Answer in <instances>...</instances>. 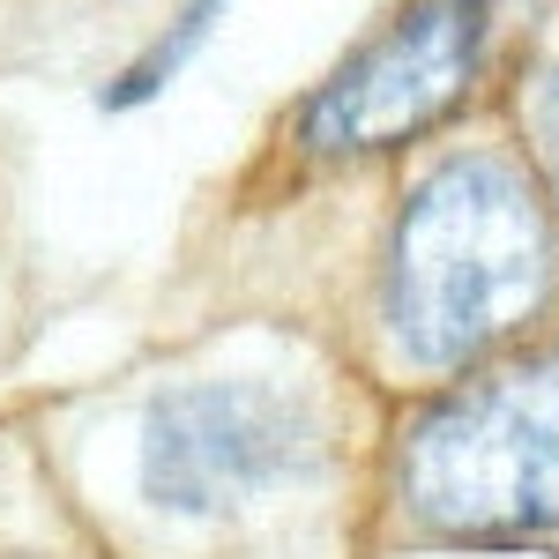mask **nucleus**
<instances>
[{"label": "nucleus", "mask_w": 559, "mask_h": 559, "mask_svg": "<svg viewBox=\"0 0 559 559\" xmlns=\"http://www.w3.org/2000/svg\"><path fill=\"white\" fill-rule=\"evenodd\" d=\"M559 299V210L515 157L463 150L432 165L388 231L381 321L426 373L508 350Z\"/></svg>", "instance_id": "f257e3e1"}, {"label": "nucleus", "mask_w": 559, "mask_h": 559, "mask_svg": "<svg viewBox=\"0 0 559 559\" xmlns=\"http://www.w3.org/2000/svg\"><path fill=\"white\" fill-rule=\"evenodd\" d=\"M492 0H403L373 38L344 52L299 105L306 157H381L471 105L492 52Z\"/></svg>", "instance_id": "20e7f679"}, {"label": "nucleus", "mask_w": 559, "mask_h": 559, "mask_svg": "<svg viewBox=\"0 0 559 559\" xmlns=\"http://www.w3.org/2000/svg\"><path fill=\"white\" fill-rule=\"evenodd\" d=\"M395 500L432 545L559 537V350L440 395L395 448Z\"/></svg>", "instance_id": "f03ea898"}, {"label": "nucleus", "mask_w": 559, "mask_h": 559, "mask_svg": "<svg viewBox=\"0 0 559 559\" xmlns=\"http://www.w3.org/2000/svg\"><path fill=\"white\" fill-rule=\"evenodd\" d=\"M321 463V411L276 381H187L142 411L134 477L173 522L239 515Z\"/></svg>", "instance_id": "7ed1b4c3"}, {"label": "nucleus", "mask_w": 559, "mask_h": 559, "mask_svg": "<svg viewBox=\"0 0 559 559\" xmlns=\"http://www.w3.org/2000/svg\"><path fill=\"white\" fill-rule=\"evenodd\" d=\"M224 8H231V0H187L173 23H165V38L150 45V52H142V60H134V68H128V75H120L112 90H105V112L150 105V97L173 83V75L187 68V60H194V52H202V45H210V31L224 23Z\"/></svg>", "instance_id": "39448f33"}, {"label": "nucleus", "mask_w": 559, "mask_h": 559, "mask_svg": "<svg viewBox=\"0 0 559 559\" xmlns=\"http://www.w3.org/2000/svg\"><path fill=\"white\" fill-rule=\"evenodd\" d=\"M522 134H530L537 187L552 194V210H559V60H545V68L530 75V97H522Z\"/></svg>", "instance_id": "423d86ee"}]
</instances>
